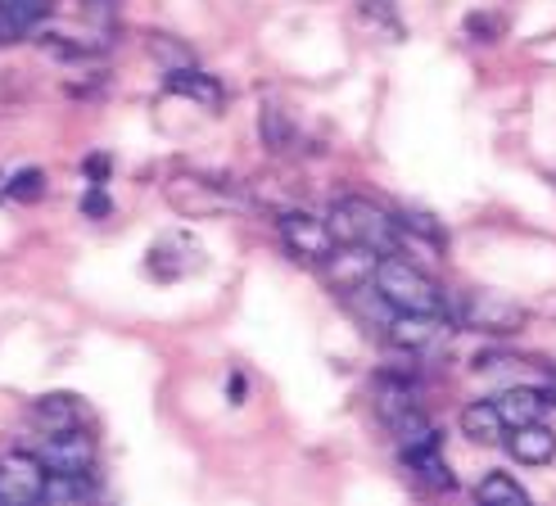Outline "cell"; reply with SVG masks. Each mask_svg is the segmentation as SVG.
Masks as SVG:
<instances>
[{
    "instance_id": "obj_1",
    "label": "cell",
    "mask_w": 556,
    "mask_h": 506,
    "mask_svg": "<svg viewBox=\"0 0 556 506\" xmlns=\"http://www.w3.org/2000/svg\"><path fill=\"white\" fill-rule=\"evenodd\" d=\"M371 286L394 313H443V290L416 263L394 258V253H380Z\"/></svg>"
},
{
    "instance_id": "obj_2",
    "label": "cell",
    "mask_w": 556,
    "mask_h": 506,
    "mask_svg": "<svg viewBox=\"0 0 556 506\" xmlns=\"http://www.w3.org/2000/svg\"><path fill=\"white\" fill-rule=\"evenodd\" d=\"M330 231H336L340 244H363V249H376V253H394L403 244L399 222L389 217L380 204L363 200V194H349V200L336 204V213H330Z\"/></svg>"
},
{
    "instance_id": "obj_3",
    "label": "cell",
    "mask_w": 556,
    "mask_h": 506,
    "mask_svg": "<svg viewBox=\"0 0 556 506\" xmlns=\"http://www.w3.org/2000/svg\"><path fill=\"white\" fill-rule=\"evenodd\" d=\"M281 240L290 244L294 258H308V263H321L326 253L340 244L326 217H313L303 208H281Z\"/></svg>"
},
{
    "instance_id": "obj_4",
    "label": "cell",
    "mask_w": 556,
    "mask_h": 506,
    "mask_svg": "<svg viewBox=\"0 0 556 506\" xmlns=\"http://www.w3.org/2000/svg\"><path fill=\"white\" fill-rule=\"evenodd\" d=\"M384 330H389V340L407 353H430L453 340V321L443 313H394Z\"/></svg>"
},
{
    "instance_id": "obj_5",
    "label": "cell",
    "mask_w": 556,
    "mask_h": 506,
    "mask_svg": "<svg viewBox=\"0 0 556 506\" xmlns=\"http://www.w3.org/2000/svg\"><path fill=\"white\" fill-rule=\"evenodd\" d=\"M376 263H380V253H376V249H363V244H336V249H330L326 258H321V271H326V286H330V290L353 294V290L371 286Z\"/></svg>"
},
{
    "instance_id": "obj_6",
    "label": "cell",
    "mask_w": 556,
    "mask_h": 506,
    "mask_svg": "<svg viewBox=\"0 0 556 506\" xmlns=\"http://www.w3.org/2000/svg\"><path fill=\"white\" fill-rule=\"evenodd\" d=\"M37 457H41V466L50 475H91V466H96V439L81 434L77 426L50 430V439H46V447Z\"/></svg>"
},
{
    "instance_id": "obj_7",
    "label": "cell",
    "mask_w": 556,
    "mask_h": 506,
    "mask_svg": "<svg viewBox=\"0 0 556 506\" xmlns=\"http://www.w3.org/2000/svg\"><path fill=\"white\" fill-rule=\"evenodd\" d=\"M41 489H46V466L37 453H5L0 457V502H10V506L41 502Z\"/></svg>"
},
{
    "instance_id": "obj_8",
    "label": "cell",
    "mask_w": 556,
    "mask_h": 506,
    "mask_svg": "<svg viewBox=\"0 0 556 506\" xmlns=\"http://www.w3.org/2000/svg\"><path fill=\"white\" fill-rule=\"evenodd\" d=\"M462 321L470 330H489V334H511L520 330L525 321H530V313H525L520 303L503 299V294H470L462 303Z\"/></svg>"
},
{
    "instance_id": "obj_9",
    "label": "cell",
    "mask_w": 556,
    "mask_h": 506,
    "mask_svg": "<svg viewBox=\"0 0 556 506\" xmlns=\"http://www.w3.org/2000/svg\"><path fill=\"white\" fill-rule=\"evenodd\" d=\"M50 10H54V0H0V46L33 37L50 18Z\"/></svg>"
},
{
    "instance_id": "obj_10",
    "label": "cell",
    "mask_w": 556,
    "mask_h": 506,
    "mask_svg": "<svg viewBox=\"0 0 556 506\" xmlns=\"http://www.w3.org/2000/svg\"><path fill=\"white\" fill-rule=\"evenodd\" d=\"M507 447H511V457L525 461V466H547L556 457V434H552V426H543V420H530V426H516Z\"/></svg>"
},
{
    "instance_id": "obj_11",
    "label": "cell",
    "mask_w": 556,
    "mask_h": 506,
    "mask_svg": "<svg viewBox=\"0 0 556 506\" xmlns=\"http://www.w3.org/2000/svg\"><path fill=\"white\" fill-rule=\"evenodd\" d=\"M493 407H497V416H503V426L516 430V426H530V420H539L543 407H547V399H543V389H525V384H516V389H503V393H497Z\"/></svg>"
},
{
    "instance_id": "obj_12",
    "label": "cell",
    "mask_w": 556,
    "mask_h": 506,
    "mask_svg": "<svg viewBox=\"0 0 556 506\" xmlns=\"http://www.w3.org/2000/svg\"><path fill=\"white\" fill-rule=\"evenodd\" d=\"M168 194H173V204H177L181 213H190V217H208V213H222V208H227V194L213 190L208 181H194V177L173 181Z\"/></svg>"
},
{
    "instance_id": "obj_13",
    "label": "cell",
    "mask_w": 556,
    "mask_h": 506,
    "mask_svg": "<svg viewBox=\"0 0 556 506\" xmlns=\"http://www.w3.org/2000/svg\"><path fill=\"white\" fill-rule=\"evenodd\" d=\"M462 434L470 439V443H484V447H493V443H503V434H507V426H503V416H497V407L493 403H466L462 407Z\"/></svg>"
},
{
    "instance_id": "obj_14",
    "label": "cell",
    "mask_w": 556,
    "mask_h": 506,
    "mask_svg": "<svg viewBox=\"0 0 556 506\" xmlns=\"http://www.w3.org/2000/svg\"><path fill=\"white\" fill-rule=\"evenodd\" d=\"M168 91H173V96H186V100H194V104H204V109H222V87H217L208 73L194 68V64L168 73Z\"/></svg>"
},
{
    "instance_id": "obj_15",
    "label": "cell",
    "mask_w": 556,
    "mask_h": 506,
    "mask_svg": "<svg viewBox=\"0 0 556 506\" xmlns=\"http://www.w3.org/2000/svg\"><path fill=\"white\" fill-rule=\"evenodd\" d=\"M403 461H407V470L416 475V480L430 484V489H453L457 484L448 461H443V453H439V443L434 447H412V453H403Z\"/></svg>"
},
{
    "instance_id": "obj_16",
    "label": "cell",
    "mask_w": 556,
    "mask_h": 506,
    "mask_svg": "<svg viewBox=\"0 0 556 506\" xmlns=\"http://www.w3.org/2000/svg\"><path fill=\"white\" fill-rule=\"evenodd\" d=\"M258 127H263V146H267V150L286 154V150L294 146V127H290V118H286V114H281V109H276V104H263Z\"/></svg>"
},
{
    "instance_id": "obj_17",
    "label": "cell",
    "mask_w": 556,
    "mask_h": 506,
    "mask_svg": "<svg viewBox=\"0 0 556 506\" xmlns=\"http://www.w3.org/2000/svg\"><path fill=\"white\" fill-rule=\"evenodd\" d=\"M81 497H91V475H50L46 470L41 502H81Z\"/></svg>"
},
{
    "instance_id": "obj_18",
    "label": "cell",
    "mask_w": 556,
    "mask_h": 506,
    "mask_svg": "<svg viewBox=\"0 0 556 506\" xmlns=\"http://www.w3.org/2000/svg\"><path fill=\"white\" fill-rule=\"evenodd\" d=\"M480 502H507V506H525L530 502V493H525L511 475H503V470H493V475H484L480 480Z\"/></svg>"
},
{
    "instance_id": "obj_19",
    "label": "cell",
    "mask_w": 556,
    "mask_h": 506,
    "mask_svg": "<svg viewBox=\"0 0 556 506\" xmlns=\"http://www.w3.org/2000/svg\"><path fill=\"white\" fill-rule=\"evenodd\" d=\"M37 416L46 420L50 430H68V426H77V403H73V393H50V399H41L37 403Z\"/></svg>"
},
{
    "instance_id": "obj_20",
    "label": "cell",
    "mask_w": 556,
    "mask_h": 506,
    "mask_svg": "<svg viewBox=\"0 0 556 506\" xmlns=\"http://www.w3.org/2000/svg\"><path fill=\"white\" fill-rule=\"evenodd\" d=\"M150 54H154V60H159L163 68H168V73H173V68H190V64H194V54H190L181 41H173V37H154V41H150Z\"/></svg>"
},
{
    "instance_id": "obj_21",
    "label": "cell",
    "mask_w": 556,
    "mask_h": 506,
    "mask_svg": "<svg viewBox=\"0 0 556 506\" xmlns=\"http://www.w3.org/2000/svg\"><path fill=\"white\" fill-rule=\"evenodd\" d=\"M5 190L14 194V200H37V194L46 190V177L37 173V167H27V173H18L14 181H5Z\"/></svg>"
},
{
    "instance_id": "obj_22",
    "label": "cell",
    "mask_w": 556,
    "mask_h": 506,
    "mask_svg": "<svg viewBox=\"0 0 556 506\" xmlns=\"http://www.w3.org/2000/svg\"><path fill=\"white\" fill-rule=\"evenodd\" d=\"M81 208H87V213L96 217V213H109V200H104L100 190H91V194H87V204H81Z\"/></svg>"
},
{
    "instance_id": "obj_23",
    "label": "cell",
    "mask_w": 556,
    "mask_h": 506,
    "mask_svg": "<svg viewBox=\"0 0 556 506\" xmlns=\"http://www.w3.org/2000/svg\"><path fill=\"white\" fill-rule=\"evenodd\" d=\"M543 399H547V403H556V376H547V389H543Z\"/></svg>"
},
{
    "instance_id": "obj_24",
    "label": "cell",
    "mask_w": 556,
    "mask_h": 506,
    "mask_svg": "<svg viewBox=\"0 0 556 506\" xmlns=\"http://www.w3.org/2000/svg\"><path fill=\"white\" fill-rule=\"evenodd\" d=\"M0 194H5V177H0Z\"/></svg>"
}]
</instances>
